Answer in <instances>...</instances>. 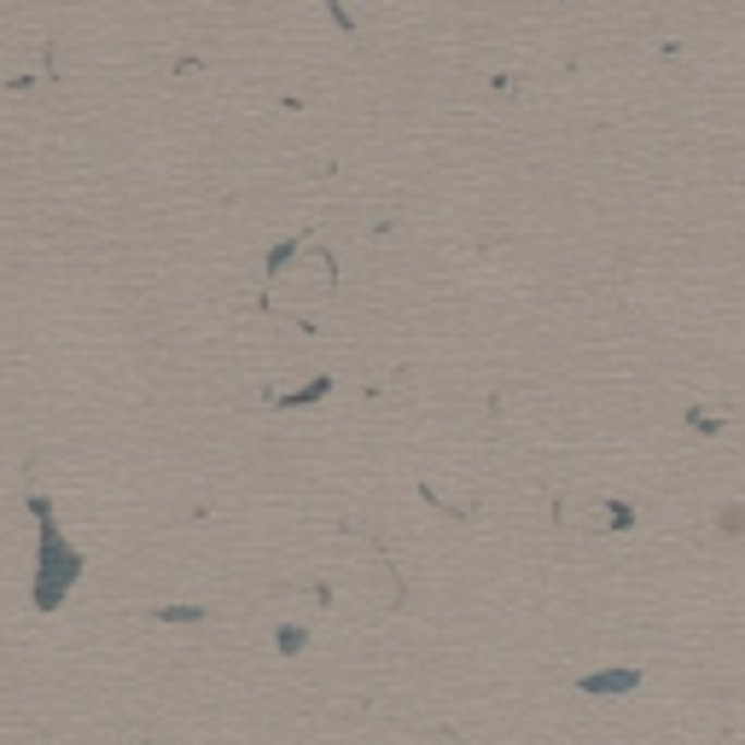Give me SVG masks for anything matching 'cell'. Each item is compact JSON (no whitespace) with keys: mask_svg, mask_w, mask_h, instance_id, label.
Here are the masks:
<instances>
[{"mask_svg":"<svg viewBox=\"0 0 745 745\" xmlns=\"http://www.w3.org/2000/svg\"><path fill=\"white\" fill-rule=\"evenodd\" d=\"M309 251V240H280V245H268V257H262V280L268 285H280V280H292V262Z\"/></svg>","mask_w":745,"mask_h":745,"instance_id":"obj_1","label":"cell"},{"mask_svg":"<svg viewBox=\"0 0 745 745\" xmlns=\"http://www.w3.org/2000/svg\"><path fill=\"white\" fill-rule=\"evenodd\" d=\"M332 391V379H327V373H320V379H309V384H303V391H285L280 402H285V408H303V402H315V396H327Z\"/></svg>","mask_w":745,"mask_h":745,"instance_id":"obj_2","label":"cell"},{"mask_svg":"<svg viewBox=\"0 0 745 745\" xmlns=\"http://www.w3.org/2000/svg\"><path fill=\"white\" fill-rule=\"evenodd\" d=\"M327 12H332V24L344 29V36H355V12L344 7V0H327Z\"/></svg>","mask_w":745,"mask_h":745,"instance_id":"obj_3","label":"cell"}]
</instances>
